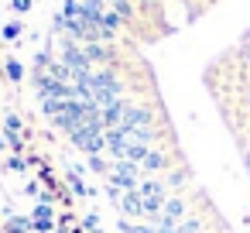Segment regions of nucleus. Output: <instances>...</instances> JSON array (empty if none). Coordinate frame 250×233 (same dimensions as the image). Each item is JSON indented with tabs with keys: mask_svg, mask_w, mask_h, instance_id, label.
Masks as SVG:
<instances>
[{
	"mask_svg": "<svg viewBox=\"0 0 250 233\" xmlns=\"http://www.w3.org/2000/svg\"><path fill=\"white\" fill-rule=\"evenodd\" d=\"M65 4H76V0H65Z\"/></svg>",
	"mask_w": 250,
	"mask_h": 233,
	"instance_id": "5701e85b",
	"label": "nucleus"
},
{
	"mask_svg": "<svg viewBox=\"0 0 250 233\" xmlns=\"http://www.w3.org/2000/svg\"><path fill=\"white\" fill-rule=\"evenodd\" d=\"M62 103H65V100H38V106H42V117H48V120H52V117L62 110Z\"/></svg>",
	"mask_w": 250,
	"mask_h": 233,
	"instance_id": "2eb2a0df",
	"label": "nucleus"
},
{
	"mask_svg": "<svg viewBox=\"0 0 250 233\" xmlns=\"http://www.w3.org/2000/svg\"><path fill=\"white\" fill-rule=\"evenodd\" d=\"M165 185H168V189H185V185H188V168H175V171H168Z\"/></svg>",
	"mask_w": 250,
	"mask_h": 233,
	"instance_id": "9b49d317",
	"label": "nucleus"
},
{
	"mask_svg": "<svg viewBox=\"0 0 250 233\" xmlns=\"http://www.w3.org/2000/svg\"><path fill=\"white\" fill-rule=\"evenodd\" d=\"M4 79H7V83H14V86H18V83H21V79H24V65H21V62H18V59H7V62H4Z\"/></svg>",
	"mask_w": 250,
	"mask_h": 233,
	"instance_id": "6e6552de",
	"label": "nucleus"
},
{
	"mask_svg": "<svg viewBox=\"0 0 250 233\" xmlns=\"http://www.w3.org/2000/svg\"><path fill=\"white\" fill-rule=\"evenodd\" d=\"M86 168H89L93 175H100V178H110V161H106L103 154H89V158H86Z\"/></svg>",
	"mask_w": 250,
	"mask_h": 233,
	"instance_id": "0eeeda50",
	"label": "nucleus"
},
{
	"mask_svg": "<svg viewBox=\"0 0 250 233\" xmlns=\"http://www.w3.org/2000/svg\"><path fill=\"white\" fill-rule=\"evenodd\" d=\"M178 233H206V230H202V219L199 216H185L178 223Z\"/></svg>",
	"mask_w": 250,
	"mask_h": 233,
	"instance_id": "ddd939ff",
	"label": "nucleus"
},
{
	"mask_svg": "<svg viewBox=\"0 0 250 233\" xmlns=\"http://www.w3.org/2000/svg\"><path fill=\"white\" fill-rule=\"evenodd\" d=\"M35 202H42V206H59V192H52V189H42Z\"/></svg>",
	"mask_w": 250,
	"mask_h": 233,
	"instance_id": "dca6fc26",
	"label": "nucleus"
},
{
	"mask_svg": "<svg viewBox=\"0 0 250 233\" xmlns=\"http://www.w3.org/2000/svg\"><path fill=\"white\" fill-rule=\"evenodd\" d=\"M137 192H141V199H168V185H165V178H141V185H137Z\"/></svg>",
	"mask_w": 250,
	"mask_h": 233,
	"instance_id": "20e7f679",
	"label": "nucleus"
},
{
	"mask_svg": "<svg viewBox=\"0 0 250 233\" xmlns=\"http://www.w3.org/2000/svg\"><path fill=\"white\" fill-rule=\"evenodd\" d=\"M11 148H7V137H4V130H0V154H7Z\"/></svg>",
	"mask_w": 250,
	"mask_h": 233,
	"instance_id": "412c9836",
	"label": "nucleus"
},
{
	"mask_svg": "<svg viewBox=\"0 0 250 233\" xmlns=\"http://www.w3.org/2000/svg\"><path fill=\"white\" fill-rule=\"evenodd\" d=\"M59 226H79L76 212H72V209H62V212H59Z\"/></svg>",
	"mask_w": 250,
	"mask_h": 233,
	"instance_id": "f3484780",
	"label": "nucleus"
},
{
	"mask_svg": "<svg viewBox=\"0 0 250 233\" xmlns=\"http://www.w3.org/2000/svg\"><path fill=\"white\" fill-rule=\"evenodd\" d=\"M31 165H28V158L24 154H7L4 158V171H18V175H24Z\"/></svg>",
	"mask_w": 250,
	"mask_h": 233,
	"instance_id": "1a4fd4ad",
	"label": "nucleus"
},
{
	"mask_svg": "<svg viewBox=\"0 0 250 233\" xmlns=\"http://www.w3.org/2000/svg\"><path fill=\"white\" fill-rule=\"evenodd\" d=\"M168 219H175V223H182L185 216H188V206H185V199L182 195H168V202H165V209H161Z\"/></svg>",
	"mask_w": 250,
	"mask_h": 233,
	"instance_id": "39448f33",
	"label": "nucleus"
},
{
	"mask_svg": "<svg viewBox=\"0 0 250 233\" xmlns=\"http://www.w3.org/2000/svg\"><path fill=\"white\" fill-rule=\"evenodd\" d=\"M117 209H120V216H127V219H144V199H141V192H137V189L124 192L120 202H117Z\"/></svg>",
	"mask_w": 250,
	"mask_h": 233,
	"instance_id": "7ed1b4c3",
	"label": "nucleus"
},
{
	"mask_svg": "<svg viewBox=\"0 0 250 233\" xmlns=\"http://www.w3.org/2000/svg\"><path fill=\"white\" fill-rule=\"evenodd\" d=\"M79 226H83L86 233H103V219H100V212H96V209H89V212L79 219Z\"/></svg>",
	"mask_w": 250,
	"mask_h": 233,
	"instance_id": "9d476101",
	"label": "nucleus"
},
{
	"mask_svg": "<svg viewBox=\"0 0 250 233\" xmlns=\"http://www.w3.org/2000/svg\"><path fill=\"white\" fill-rule=\"evenodd\" d=\"M21 35H24V24L21 21H7L4 24V42H18Z\"/></svg>",
	"mask_w": 250,
	"mask_h": 233,
	"instance_id": "4468645a",
	"label": "nucleus"
},
{
	"mask_svg": "<svg viewBox=\"0 0 250 233\" xmlns=\"http://www.w3.org/2000/svg\"><path fill=\"white\" fill-rule=\"evenodd\" d=\"M62 182H65V189H69L76 199H86V195H89V185H86L83 175H76L72 168H65V178H62Z\"/></svg>",
	"mask_w": 250,
	"mask_h": 233,
	"instance_id": "423d86ee",
	"label": "nucleus"
},
{
	"mask_svg": "<svg viewBox=\"0 0 250 233\" xmlns=\"http://www.w3.org/2000/svg\"><path fill=\"white\" fill-rule=\"evenodd\" d=\"M18 14H24V11H31V0H14V4H11Z\"/></svg>",
	"mask_w": 250,
	"mask_h": 233,
	"instance_id": "aec40b11",
	"label": "nucleus"
},
{
	"mask_svg": "<svg viewBox=\"0 0 250 233\" xmlns=\"http://www.w3.org/2000/svg\"><path fill=\"white\" fill-rule=\"evenodd\" d=\"M141 178H144V171H141V165H134V161H110V185H117L120 192H130V189H137L141 185Z\"/></svg>",
	"mask_w": 250,
	"mask_h": 233,
	"instance_id": "f257e3e1",
	"label": "nucleus"
},
{
	"mask_svg": "<svg viewBox=\"0 0 250 233\" xmlns=\"http://www.w3.org/2000/svg\"><path fill=\"white\" fill-rule=\"evenodd\" d=\"M38 192H42V182H38V175L24 185V195H31V199H38Z\"/></svg>",
	"mask_w": 250,
	"mask_h": 233,
	"instance_id": "a211bd4d",
	"label": "nucleus"
},
{
	"mask_svg": "<svg viewBox=\"0 0 250 233\" xmlns=\"http://www.w3.org/2000/svg\"><path fill=\"white\" fill-rule=\"evenodd\" d=\"M0 233H4V230H0Z\"/></svg>",
	"mask_w": 250,
	"mask_h": 233,
	"instance_id": "b1692460",
	"label": "nucleus"
},
{
	"mask_svg": "<svg viewBox=\"0 0 250 233\" xmlns=\"http://www.w3.org/2000/svg\"><path fill=\"white\" fill-rule=\"evenodd\" d=\"M168 168H171L168 151H161V148H147V154H144V161H141V171H144V175H158V171H168Z\"/></svg>",
	"mask_w": 250,
	"mask_h": 233,
	"instance_id": "f03ea898",
	"label": "nucleus"
},
{
	"mask_svg": "<svg viewBox=\"0 0 250 233\" xmlns=\"http://www.w3.org/2000/svg\"><path fill=\"white\" fill-rule=\"evenodd\" d=\"M158 233H178V226H154Z\"/></svg>",
	"mask_w": 250,
	"mask_h": 233,
	"instance_id": "4be33fe9",
	"label": "nucleus"
},
{
	"mask_svg": "<svg viewBox=\"0 0 250 233\" xmlns=\"http://www.w3.org/2000/svg\"><path fill=\"white\" fill-rule=\"evenodd\" d=\"M103 192H106V199H110L113 206H117V202H120V195H124V192H120L117 185H110V182H106V189H103Z\"/></svg>",
	"mask_w": 250,
	"mask_h": 233,
	"instance_id": "6ab92c4d",
	"label": "nucleus"
},
{
	"mask_svg": "<svg viewBox=\"0 0 250 233\" xmlns=\"http://www.w3.org/2000/svg\"><path fill=\"white\" fill-rule=\"evenodd\" d=\"M31 219H59V212H55V206L35 202V206H31Z\"/></svg>",
	"mask_w": 250,
	"mask_h": 233,
	"instance_id": "f8f14e48",
	"label": "nucleus"
}]
</instances>
